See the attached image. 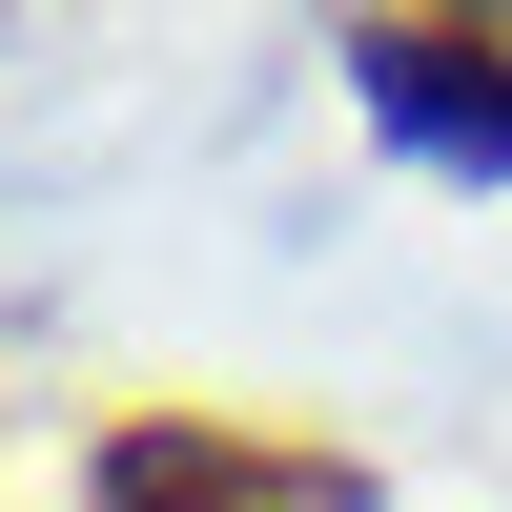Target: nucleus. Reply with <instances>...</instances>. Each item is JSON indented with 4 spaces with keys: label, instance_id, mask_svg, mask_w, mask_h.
Masks as SVG:
<instances>
[{
    "label": "nucleus",
    "instance_id": "f257e3e1",
    "mask_svg": "<svg viewBox=\"0 0 512 512\" xmlns=\"http://www.w3.org/2000/svg\"><path fill=\"white\" fill-rule=\"evenodd\" d=\"M82 512H369V472L287 451V431H226V410H144V431H103Z\"/></svg>",
    "mask_w": 512,
    "mask_h": 512
},
{
    "label": "nucleus",
    "instance_id": "f03ea898",
    "mask_svg": "<svg viewBox=\"0 0 512 512\" xmlns=\"http://www.w3.org/2000/svg\"><path fill=\"white\" fill-rule=\"evenodd\" d=\"M349 82H369V123H410V144L512 164V21H349Z\"/></svg>",
    "mask_w": 512,
    "mask_h": 512
}]
</instances>
